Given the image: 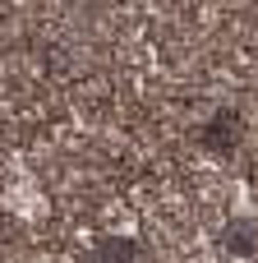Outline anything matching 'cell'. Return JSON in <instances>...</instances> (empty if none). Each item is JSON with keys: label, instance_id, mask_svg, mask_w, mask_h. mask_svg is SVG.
Returning a JSON list of instances; mask_svg holds the SVG:
<instances>
[{"label": "cell", "instance_id": "1", "mask_svg": "<svg viewBox=\"0 0 258 263\" xmlns=\"http://www.w3.org/2000/svg\"><path fill=\"white\" fill-rule=\"evenodd\" d=\"M235 129H240V125H235V116H231V111H222V116L208 125V143H212V148H222V153H231V148H235V139H240Z\"/></svg>", "mask_w": 258, "mask_h": 263}, {"label": "cell", "instance_id": "2", "mask_svg": "<svg viewBox=\"0 0 258 263\" xmlns=\"http://www.w3.org/2000/svg\"><path fill=\"white\" fill-rule=\"evenodd\" d=\"M129 259H134V245L129 240H111V250L97 254V263H129Z\"/></svg>", "mask_w": 258, "mask_h": 263}]
</instances>
